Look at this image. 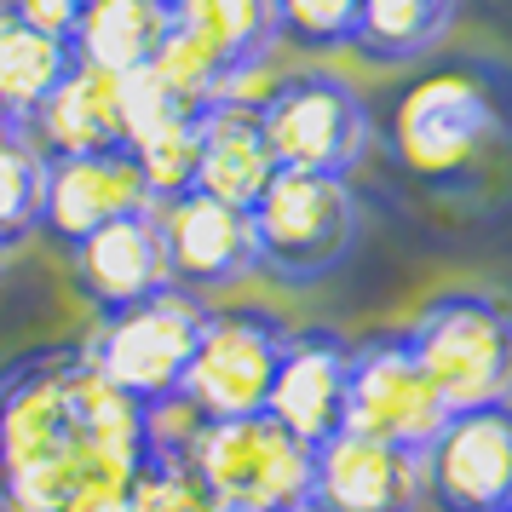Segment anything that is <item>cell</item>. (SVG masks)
I'll return each instance as SVG.
<instances>
[{
	"label": "cell",
	"instance_id": "d6986e66",
	"mask_svg": "<svg viewBox=\"0 0 512 512\" xmlns=\"http://www.w3.org/2000/svg\"><path fill=\"white\" fill-rule=\"evenodd\" d=\"M70 70H75L70 41L24 24L18 12L0 6V98H6V110H12L18 127H29V121L41 116V104L64 87Z\"/></svg>",
	"mask_w": 512,
	"mask_h": 512
},
{
	"label": "cell",
	"instance_id": "83f0119b",
	"mask_svg": "<svg viewBox=\"0 0 512 512\" xmlns=\"http://www.w3.org/2000/svg\"><path fill=\"white\" fill-rule=\"evenodd\" d=\"M0 6H6V12H18L24 24L58 35V41H70L75 24H81V12H87V0H0Z\"/></svg>",
	"mask_w": 512,
	"mask_h": 512
},
{
	"label": "cell",
	"instance_id": "7c38bea8",
	"mask_svg": "<svg viewBox=\"0 0 512 512\" xmlns=\"http://www.w3.org/2000/svg\"><path fill=\"white\" fill-rule=\"evenodd\" d=\"M420 501H426V478L415 449L363 432H334L311 449L305 512H415Z\"/></svg>",
	"mask_w": 512,
	"mask_h": 512
},
{
	"label": "cell",
	"instance_id": "3957f363",
	"mask_svg": "<svg viewBox=\"0 0 512 512\" xmlns=\"http://www.w3.org/2000/svg\"><path fill=\"white\" fill-rule=\"evenodd\" d=\"M202 323H208V305L196 300L190 288H162V294H150L139 305L110 311L98 323V334L81 346V357L116 392L133 397L139 409H156L167 397H179V386H185Z\"/></svg>",
	"mask_w": 512,
	"mask_h": 512
},
{
	"label": "cell",
	"instance_id": "f1b7e54d",
	"mask_svg": "<svg viewBox=\"0 0 512 512\" xmlns=\"http://www.w3.org/2000/svg\"><path fill=\"white\" fill-rule=\"evenodd\" d=\"M0 133H18V121H12V110H6V98H0Z\"/></svg>",
	"mask_w": 512,
	"mask_h": 512
},
{
	"label": "cell",
	"instance_id": "603a6c76",
	"mask_svg": "<svg viewBox=\"0 0 512 512\" xmlns=\"http://www.w3.org/2000/svg\"><path fill=\"white\" fill-rule=\"evenodd\" d=\"M196 156H202V110H185V116L162 121L156 133H144L133 144V162L150 185V202H173L196 190Z\"/></svg>",
	"mask_w": 512,
	"mask_h": 512
},
{
	"label": "cell",
	"instance_id": "cb8c5ba5",
	"mask_svg": "<svg viewBox=\"0 0 512 512\" xmlns=\"http://www.w3.org/2000/svg\"><path fill=\"white\" fill-rule=\"evenodd\" d=\"M363 0H277V41H294L305 52H334L357 41Z\"/></svg>",
	"mask_w": 512,
	"mask_h": 512
},
{
	"label": "cell",
	"instance_id": "8fae6325",
	"mask_svg": "<svg viewBox=\"0 0 512 512\" xmlns=\"http://www.w3.org/2000/svg\"><path fill=\"white\" fill-rule=\"evenodd\" d=\"M167 242V265H173V288L190 294H213L231 282L259 271V242H254V213L219 202L208 190H185L173 202H156Z\"/></svg>",
	"mask_w": 512,
	"mask_h": 512
},
{
	"label": "cell",
	"instance_id": "d4e9b609",
	"mask_svg": "<svg viewBox=\"0 0 512 512\" xmlns=\"http://www.w3.org/2000/svg\"><path fill=\"white\" fill-rule=\"evenodd\" d=\"M75 495H81V455H58L0 478V512H70Z\"/></svg>",
	"mask_w": 512,
	"mask_h": 512
},
{
	"label": "cell",
	"instance_id": "4fadbf2b",
	"mask_svg": "<svg viewBox=\"0 0 512 512\" xmlns=\"http://www.w3.org/2000/svg\"><path fill=\"white\" fill-rule=\"evenodd\" d=\"M156 208L133 150H87V156H47V196H41V231L58 248H75L93 231L116 225L127 213Z\"/></svg>",
	"mask_w": 512,
	"mask_h": 512
},
{
	"label": "cell",
	"instance_id": "6da1fadb",
	"mask_svg": "<svg viewBox=\"0 0 512 512\" xmlns=\"http://www.w3.org/2000/svg\"><path fill=\"white\" fill-rule=\"evenodd\" d=\"M449 415L512 403V311L489 294H443L403 334Z\"/></svg>",
	"mask_w": 512,
	"mask_h": 512
},
{
	"label": "cell",
	"instance_id": "52a82bcc",
	"mask_svg": "<svg viewBox=\"0 0 512 512\" xmlns=\"http://www.w3.org/2000/svg\"><path fill=\"white\" fill-rule=\"evenodd\" d=\"M282 346H288V328L271 311H259V305L208 311L179 397L202 420L265 415V397H271V380H277Z\"/></svg>",
	"mask_w": 512,
	"mask_h": 512
},
{
	"label": "cell",
	"instance_id": "2e32d148",
	"mask_svg": "<svg viewBox=\"0 0 512 512\" xmlns=\"http://www.w3.org/2000/svg\"><path fill=\"white\" fill-rule=\"evenodd\" d=\"M29 139L47 156H87V150H127L121 127V75L75 64L64 87L41 104V116L29 121Z\"/></svg>",
	"mask_w": 512,
	"mask_h": 512
},
{
	"label": "cell",
	"instance_id": "9c48e42d",
	"mask_svg": "<svg viewBox=\"0 0 512 512\" xmlns=\"http://www.w3.org/2000/svg\"><path fill=\"white\" fill-rule=\"evenodd\" d=\"M420 478L438 512H512V403L449 415L420 449Z\"/></svg>",
	"mask_w": 512,
	"mask_h": 512
},
{
	"label": "cell",
	"instance_id": "5b68a950",
	"mask_svg": "<svg viewBox=\"0 0 512 512\" xmlns=\"http://www.w3.org/2000/svg\"><path fill=\"white\" fill-rule=\"evenodd\" d=\"M190 472L208 507L231 512H305L311 495V449L271 415L208 420L190 449Z\"/></svg>",
	"mask_w": 512,
	"mask_h": 512
},
{
	"label": "cell",
	"instance_id": "f546056e",
	"mask_svg": "<svg viewBox=\"0 0 512 512\" xmlns=\"http://www.w3.org/2000/svg\"><path fill=\"white\" fill-rule=\"evenodd\" d=\"M6 259H12V248H0V271H6Z\"/></svg>",
	"mask_w": 512,
	"mask_h": 512
},
{
	"label": "cell",
	"instance_id": "4316f807",
	"mask_svg": "<svg viewBox=\"0 0 512 512\" xmlns=\"http://www.w3.org/2000/svg\"><path fill=\"white\" fill-rule=\"evenodd\" d=\"M173 116H185V104L162 87V75L150 70H127L121 75V127H127V150L144 139V133H156L162 121H173Z\"/></svg>",
	"mask_w": 512,
	"mask_h": 512
},
{
	"label": "cell",
	"instance_id": "7402d4cb",
	"mask_svg": "<svg viewBox=\"0 0 512 512\" xmlns=\"http://www.w3.org/2000/svg\"><path fill=\"white\" fill-rule=\"evenodd\" d=\"M41 196H47V150L29 139V127L0 133V248H18L41 231Z\"/></svg>",
	"mask_w": 512,
	"mask_h": 512
},
{
	"label": "cell",
	"instance_id": "ba28073f",
	"mask_svg": "<svg viewBox=\"0 0 512 512\" xmlns=\"http://www.w3.org/2000/svg\"><path fill=\"white\" fill-rule=\"evenodd\" d=\"M449 420L443 397L420 374L415 351L403 346V334H374L363 346H351V380H346V432L397 443V449H426Z\"/></svg>",
	"mask_w": 512,
	"mask_h": 512
},
{
	"label": "cell",
	"instance_id": "277c9868",
	"mask_svg": "<svg viewBox=\"0 0 512 512\" xmlns=\"http://www.w3.org/2000/svg\"><path fill=\"white\" fill-rule=\"evenodd\" d=\"M254 242H259V271H271L288 288L328 277L357 242V196L346 179L328 173H288L259 190L254 208Z\"/></svg>",
	"mask_w": 512,
	"mask_h": 512
},
{
	"label": "cell",
	"instance_id": "ffe728a7",
	"mask_svg": "<svg viewBox=\"0 0 512 512\" xmlns=\"http://www.w3.org/2000/svg\"><path fill=\"white\" fill-rule=\"evenodd\" d=\"M173 29L196 35L236 87L242 70L265 64V52L277 47V0H173Z\"/></svg>",
	"mask_w": 512,
	"mask_h": 512
},
{
	"label": "cell",
	"instance_id": "8992f818",
	"mask_svg": "<svg viewBox=\"0 0 512 512\" xmlns=\"http://www.w3.org/2000/svg\"><path fill=\"white\" fill-rule=\"evenodd\" d=\"M259 127L277 167L288 173H328L346 179L369 150V104L357 98L351 81L328 70H300L282 75L259 104Z\"/></svg>",
	"mask_w": 512,
	"mask_h": 512
},
{
	"label": "cell",
	"instance_id": "9a60e30c",
	"mask_svg": "<svg viewBox=\"0 0 512 512\" xmlns=\"http://www.w3.org/2000/svg\"><path fill=\"white\" fill-rule=\"evenodd\" d=\"M70 271H75V288H81L104 317L121 311V305H139V300H150V294L173 288V265H167V242H162L156 208L127 213L116 225L93 231L87 242H75Z\"/></svg>",
	"mask_w": 512,
	"mask_h": 512
},
{
	"label": "cell",
	"instance_id": "30bf717a",
	"mask_svg": "<svg viewBox=\"0 0 512 512\" xmlns=\"http://www.w3.org/2000/svg\"><path fill=\"white\" fill-rule=\"evenodd\" d=\"M70 374H75L70 346L29 351L0 374V478L58 461V455H75Z\"/></svg>",
	"mask_w": 512,
	"mask_h": 512
},
{
	"label": "cell",
	"instance_id": "4dcf8cb0",
	"mask_svg": "<svg viewBox=\"0 0 512 512\" xmlns=\"http://www.w3.org/2000/svg\"><path fill=\"white\" fill-rule=\"evenodd\" d=\"M208 512H231V507H208Z\"/></svg>",
	"mask_w": 512,
	"mask_h": 512
},
{
	"label": "cell",
	"instance_id": "5bb4252c",
	"mask_svg": "<svg viewBox=\"0 0 512 512\" xmlns=\"http://www.w3.org/2000/svg\"><path fill=\"white\" fill-rule=\"evenodd\" d=\"M346 380H351V346L334 328H300L288 334L265 397V415L277 420L288 438H300L305 449L328 443L334 432H346Z\"/></svg>",
	"mask_w": 512,
	"mask_h": 512
},
{
	"label": "cell",
	"instance_id": "484cf974",
	"mask_svg": "<svg viewBox=\"0 0 512 512\" xmlns=\"http://www.w3.org/2000/svg\"><path fill=\"white\" fill-rule=\"evenodd\" d=\"M127 512H208L190 461H144L127 489Z\"/></svg>",
	"mask_w": 512,
	"mask_h": 512
},
{
	"label": "cell",
	"instance_id": "7a4b0ae2",
	"mask_svg": "<svg viewBox=\"0 0 512 512\" xmlns=\"http://www.w3.org/2000/svg\"><path fill=\"white\" fill-rule=\"evenodd\" d=\"M501 139V116L484 75L432 70L420 75L392 110V150L426 185H466Z\"/></svg>",
	"mask_w": 512,
	"mask_h": 512
},
{
	"label": "cell",
	"instance_id": "e0dca14e",
	"mask_svg": "<svg viewBox=\"0 0 512 512\" xmlns=\"http://www.w3.org/2000/svg\"><path fill=\"white\" fill-rule=\"evenodd\" d=\"M277 179V156L265 144L254 104H208L202 110V156H196V190L219 202L254 208L259 190Z\"/></svg>",
	"mask_w": 512,
	"mask_h": 512
},
{
	"label": "cell",
	"instance_id": "44dd1931",
	"mask_svg": "<svg viewBox=\"0 0 512 512\" xmlns=\"http://www.w3.org/2000/svg\"><path fill=\"white\" fill-rule=\"evenodd\" d=\"M449 18H455V0H363L351 47L369 64H415L443 41Z\"/></svg>",
	"mask_w": 512,
	"mask_h": 512
},
{
	"label": "cell",
	"instance_id": "ac0fdd59",
	"mask_svg": "<svg viewBox=\"0 0 512 512\" xmlns=\"http://www.w3.org/2000/svg\"><path fill=\"white\" fill-rule=\"evenodd\" d=\"M167 35H173V0H87L70 47L75 64L127 75L144 70L162 52Z\"/></svg>",
	"mask_w": 512,
	"mask_h": 512
}]
</instances>
